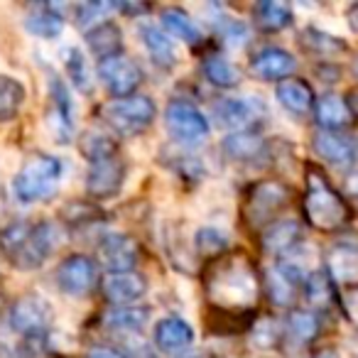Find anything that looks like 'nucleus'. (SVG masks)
Returning <instances> with one entry per match:
<instances>
[{
    "instance_id": "f257e3e1",
    "label": "nucleus",
    "mask_w": 358,
    "mask_h": 358,
    "mask_svg": "<svg viewBox=\"0 0 358 358\" xmlns=\"http://www.w3.org/2000/svg\"><path fill=\"white\" fill-rule=\"evenodd\" d=\"M62 241V231L47 219H17L0 229V255L15 270L30 273L40 270L55 255Z\"/></svg>"
},
{
    "instance_id": "f03ea898",
    "label": "nucleus",
    "mask_w": 358,
    "mask_h": 358,
    "mask_svg": "<svg viewBox=\"0 0 358 358\" xmlns=\"http://www.w3.org/2000/svg\"><path fill=\"white\" fill-rule=\"evenodd\" d=\"M260 294L255 268L243 255H221L206 278V297L211 309L231 314H245Z\"/></svg>"
},
{
    "instance_id": "7ed1b4c3",
    "label": "nucleus",
    "mask_w": 358,
    "mask_h": 358,
    "mask_svg": "<svg viewBox=\"0 0 358 358\" xmlns=\"http://www.w3.org/2000/svg\"><path fill=\"white\" fill-rule=\"evenodd\" d=\"M302 216L314 231L338 234L351 224V206L343 194L329 182L319 167H307V187L302 196Z\"/></svg>"
},
{
    "instance_id": "20e7f679",
    "label": "nucleus",
    "mask_w": 358,
    "mask_h": 358,
    "mask_svg": "<svg viewBox=\"0 0 358 358\" xmlns=\"http://www.w3.org/2000/svg\"><path fill=\"white\" fill-rule=\"evenodd\" d=\"M62 179H64V162L55 155H32L22 162L10 182L13 196L17 204L32 206L47 201L57 194Z\"/></svg>"
},
{
    "instance_id": "39448f33",
    "label": "nucleus",
    "mask_w": 358,
    "mask_h": 358,
    "mask_svg": "<svg viewBox=\"0 0 358 358\" xmlns=\"http://www.w3.org/2000/svg\"><path fill=\"white\" fill-rule=\"evenodd\" d=\"M106 125L120 138H138L157 118V103L145 94H133L125 99H115L101 110Z\"/></svg>"
},
{
    "instance_id": "423d86ee",
    "label": "nucleus",
    "mask_w": 358,
    "mask_h": 358,
    "mask_svg": "<svg viewBox=\"0 0 358 358\" xmlns=\"http://www.w3.org/2000/svg\"><path fill=\"white\" fill-rule=\"evenodd\" d=\"M55 324V307L47 297L37 292L20 294L8 307V327L30 343H40L50 336V329Z\"/></svg>"
},
{
    "instance_id": "0eeeda50",
    "label": "nucleus",
    "mask_w": 358,
    "mask_h": 358,
    "mask_svg": "<svg viewBox=\"0 0 358 358\" xmlns=\"http://www.w3.org/2000/svg\"><path fill=\"white\" fill-rule=\"evenodd\" d=\"M292 201V192L285 182L280 179H263L255 182L248 192H245V204L243 216L250 226L263 229L270 221L280 219V211H285Z\"/></svg>"
},
{
    "instance_id": "6e6552de",
    "label": "nucleus",
    "mask_w": 358,
    "mask_h": 358,
    "mask_svg": "<svg viewBox=\"0 0 358 358\" xmlns=\"http://www.w3.org/2000/svg\"><path fill=\"white\" fill-rule=\"evenodd\" d=\"M214 115L219 125L231 133H260L268 120V106L260 96H229L214 103Z\"/></svg>"
},
{
    "instance_id": "1a4fd4ad",
    "label": "nucleus",
    "mask_w": 358,
    "mask_h": 358,
    "mask_svg": "<svg viewBox=\"0 0 358 358\" xmlns=\"http://www.w3.org/2000/svg\"><path fill=\"white\" fill-rule=\"evenodd\" d=\"M164 128L179 145H196L211 133L209 118L201 113L199 106L187 99H172L164 106Z\"/></svg>"
},
{
    "instance_id": "9d476101",
    "label": "nucleus",
    "mask_w": 358,
    "mask_h": 358,
    "mask_svg": "<svg viewBox=\"0 0 358 358\" xmlns=\"http://www.w3.org/2000/svg\"><path fill=\"white\" fill-rule=\"evenodd\" d=\"M55 282L62 294H66L71 299H84L99 287V265H96V260L91 255L71 253L57 265Z\"/></svg>"
},
{
    "instance_id": "9b49d317",
    "label": "nucleus",
    "mask_w": 358,
    "mask_h": 358,
    "mask_svg": "<svg viewBox=\"0 0 358 358\" xmlns=\"http://www.w3.org/2000/svg\"><path fill=\"white\" fill-rule=\"evenodd\" d=\"M307 278L304 265H299L297 260L282 258L265 270L263 278V289L268 294V299L275 307H292L297 302L299 292H302V282Z\"/></svg>"
},
{
    "instance_id": "f8f14e48",
    "label": "nucleus",
    "mask_w": 358,
    "mask_h": 358,
    "mask_svg": "<svg viewBox=\"0 0 358 358\" xmlns=\"http://www.w3.org/2000/svg\"><path fill=\"white\" fill-rule=\"evenodd\" d=\"M47 91H50V113H47V123L59 145H69L74 140V101H71L69 86L57 71H50L47 79Z\"/></svg>"
},
{
    "instance_id": "ddd939ff",
    "label": "nucleus",
    "mask_w": 358,
    "mask_h": 358,
    "mask_svg": "<svg viewBox=\"0 0 358 358\" xmlns=\"http://www.w3.org/2000/svg\"><path fill=\"white\" fill-rule=\"evenodd\" d=\"M99 79L101 84L108 89L110 96L115 99H125V96H133L138 91V86L143 84V69L135 59L125 55H115L108 59H99Z\"/></svg>"
},
{
    "instance_id": "4468645a",
    "label": "nucleus",
    "mask_w": 358,
    "mask_h": 358,
    "mask_svg": "<svg viewBox=\"0 0 358 358\" xmlns=\"http://www.w3.org/2000/svg\"><path fill=\"white\" fill-rule=\"evenodd\" d=\"M125 174H128V167H125L120 155L89 162V169H86V194L99 201L113 199L123 189Z\"/></svg>"
},
{
    "instance_id": "2eb2a0df",
    "label": "nucleus",
    "mask_w": 358,
    "mask_h": 358,
    "mask_svg": "<svg viewBox=\"0 0 358 358\" xmlns=\"http://www.w3.org/2000/svg\"><path fill=\"white\" fill-rule=\"evenodd\" d=\"M96 253H99V260L108 273H133L140 263L143 248L133 236L108 231L96 243Z\"/></svg>"
},
{
    "instance_id": "dca6fc26",
    "label": "nucleus",
    "mask_w": 358,
    "mask_h": 358,
    "mask_svg": "<svg viewBox=\"0 0 358 358\" xmlns=\"http://www.w3.org/2000/svg\"><path fill=\"white\" fill-rule=\"evenodd\" d=\"M221 152L243 167H263L273 157V148L260 133H229L221 140Z\"/></svg>"
},
{
    "instance_id": "f3484780",
    "label": "nucleus",
    "mask_w": 358,
    "mask_h": 358,
    "mask_svg": "<svg viewBox=\"0 0 358 358\" xmlns=\"http://www.w3.org/2000/svg\"><path fill=\"white\" fill-rule=\"evenodd\" d=\"M324 273L336 289H353L358 280V248L353 241L343 238L327 250Z\"/></svg>"
},
{
    "instance_id": "a211bd4d",
    "label": "nucleus",
    "mask_w": 358,
    "mask_h": 358,
    "mask_svg": "<svg viewBox=\"0 0 358 358\" xmlns=\"http://www.w3.org/2000/svg\"><path fill=\"white\" fill-rule=\"evenodd\" d=\"M101 294L110 307H133L148 294V278L140 273H110L101 282Z\"/></svg>"
},
{
    "instance_id": "6ab92c4d",
    "label": "nucleus",
    "mask_w": 358,
    "mask_h": 358,
    "mask_svg": "<svg viewBox=\"0 0 358 358\" xmlns=\"http://www.w3.org/2000/svg\"><path fill=\"white\" fill-rule=\"evenodd\" d=\"M302 245V226L294 219H275L260 229V250L270 258H287Z\"/></svg>"
},
{
    "instance_id": "aec40b11",
    "label": "nucleus",
    "mask_w": 358,
    "mask_h": 358,
    "mask_svg": "<svg viewBox=\"0 0 358 358\" xmlns=\"http://www.w3.org/2000/svg\"><path fill=\"white\" fill-rule=\"evenodd\" d=\"M152 343L159 353L179 356V353L189 351L194 343V327L182 317H162L155 324Z\"/></svg>"
},
{
    "instance_id": "412c9836",
    "label": "nucleus",
    "mask_w": 358,
    "mask_h": 358,
    "mask_svg": "<svg viewBox=\"0 0 358 358\" xmlns=\"http://www.w3.org/2000/svg\"><path fill=\"white\" fill-rule=\"evenodd\" d=\"M314 123L324 133H343L353 125V108L348 99L338 94H324L314 99Z\"/></svg>"
},
{
    "instance_id": "4be33fe9",
    "label": "nucleus",
    "mask_w": 358,
    "mask_h": 358,
    "mask_svg": "<svg viewBox=\"0 0 358 358\" xmlns=\"http://www.w3.org/2000/svg\"><path fill=\"white\" fill-rule=\"evenodd\" d=\"M250 71L263 81H285L297 71V59L285 47H263L250 59Z\"/></svg>"
},
{
    "instance_id": "5701e85b",
    "label": "nucleus",
    "mask_w": 358,
    "mask_h": 358,
    "mask_svg": "<svg viewBox=\"0 0 358 358\" xmlns=\"http://www.w3.org/2000/svg\"><path fill=\"white\" fill-rule=\"evenodd\" d=\"M312 148L319 155V159H324V162L336 169H351L356 164V143L346 133H324V130H317Z\"/></svg>"
},
{
    "instance_id": "b1692460",
    "label": "nucleus",
    "mask_w": 358,
    "mask_h": 358,
    "mask_svg": "<svg viewBox=\"0 0 358 358\" xmlns=\"http://www.w3.org/2000/svg\"><path fill=\"white\" fill-rule=\"evenodd\" d=\"M138 37H140V45H143L145 52H148V57L152 59V64H157L162 71H172L174 66L179 64L177 47H174V42L164 35L159 25H152V22H140Z\"/></svg>"
},
{
    "instance_id": "393cba45",
    "label": "nucleus",
    "mask_w": 358,
    "mask_h": 358,
    "mask_svg": "<svg viewBox=\"0 0 358 358\" xmlns=\"http://www.w3.org/2000/svg\"><path fill=\"white\" fill-rule=\"evenodd\" d=\"M84 42L91 55H96L99 59L123 55V30H120V25L113 20H103V22H99V25L89 27V30L84 32Z\"/></svg>"
},
{
    "instance_id": "a878e982",
    "label": "nucleus",
    "mask_w": 358,
    "mask_h": 358,
    "mask_svg": "<svg viewBox=\"0 0 358 358\" xmlns=\"http://www.w3.org/2000/svg\"><path fill=\"white\" fill-rule=\"evenodd\" d=\"M250 15H253L255 27H258L260 32H268V35L285 32L294 22L292 6H287L282 0H263V3H255Z\"/></svg>"
},
{
    "instance_id": "bb28decb",
    "label": "nucleus",
    "mask_w": 358,
    "mask_h": 358,
    "mask_svg": "<svg viewBox=\"0 0 358 358\" xmlns=\"http://www.w3.org/2000/svg\"><path fill=\"white\" fill-rule=\"evenodd\" d=\"M275 99L287 113L307 115L314 106V89L304 79H285L275 86Z\"/></svg>"
},
{
    "instance_id": "cd10ccee",
    "label": "nucleus",
    "mask_w": 358,
    "mask_h": 358,
    "mask_svg": "<svg viewBox=\"0 0 358 358\" xmlns=\"http://www.w3.org/2000/svg\"><path fill=\"white\" fill-rule=\"evenodd\" d=\"M297 42L307 55L317 57V59H334V57H341L348 52V45L343 37L324 32V30H319V27H304V30L299 32Z\"/></svg>"
},
{
    "instance_id": "c85d7f7f",
    "label": "nucleus",
    "mask_w": 358,
    "mask_h": 358,
    "mask_svg": "<svg viewBox=\"0 0 358 358\" xmlns=\"http://www.w3.org/2000/svg\"><path fill=\"white\" fill-rule=\"evenodd\" d=\"M159 25H162L172 37L185 42V45L194 47L204 40L201 27L196 25L194 17H192L187 10H182V8H174V6L162 8V10H159ZM167 32H164V35H167Z\"/></svg>"
},
{
    "instance_id": "c756f323",
    "label": "nucleus",
    "mask_w": 358,
    "mask_h": 358,
    "mask_svg": "<svg viewBox=\"0 0 358 358\" xmlns=\"http://www.w3.org/2000/svg\"><path fill=\"white\" fill-rule=\"evenodd\" d=\"M150 319V309L143 304H133V307H108L101 314V324L110 331L118 334H138L145 329Z\"/></svg>"
},
{
    "instance_id": "7c9ffc66",
    "label": "nucleus",
    "mask_w": 358,
    "mask_h": 358,
    "mask_svg": "<svg viewBox=\"0 0 358 358\" xmlns=\"http://www.w3.org/2000/svg\"><path fill=\"white\" fill-rule=\"evenodd\" d=\"M22 27L42 40H57L64 32V17L57 13L55 6H32L30 13L22 17Z\"/></svg>"
},
{
    "instance_id": "2f4dec72",
    "label": "nucleus",
    "mask_w": 358,
    "mask_h": 358,
    "mask_svg": "<svg viewBox=\"0 0 358 358\" xmlns=\"http://www.w3.org/2000/svg\"><path fill=\"white\" fill-rule=\"evenodd\" d=\"M201 74L216 89H236L243 81L241 69L231 59H226L224 55H209L201 62Z\"/></svg>"
},
{
    "instance_id": "473e14b6",
    "label": "nucleus",
    "mask_w": 358,
    "mask_h": 358,
    "mask_svg": "<svg viewBox=\"0 0 358 358\" xmlns=\"http://www.w3.org/2000/svg\"><path fill=\"white\" fill-rule=\"evenodd\" d=\"M285 331L299 346H307L322 331V317L312 309H292L285 319Z\"/></svg>"
},
{
    "instance_id": "72a5a7b5",
    "label": "nucleus",
    "mask_w": 358,
    "mask_h": 358,
    "mask_svg": "<svg viewBox=\"0 0 358 358\" xmlns=\"http://www.w3.org/2000/svg\"><path fill=\"white\" fill-rule=\"evenodd\" d=\"M27 89L20 79L10 74H0V123L15 120L25 108Z\"/></svg>"
},
{
    "instance_id": "f704fd0d",
    "label": "nucleus",
    "mask_w": 358,
    "mask_h": 358,
    "mask_svg": "<svg viewBox=\"0 0 358 358\" xmlns=\"http://www.w3.org/2000/svg\"><path fill=\"white\" fill-rule=\"evenodd\" d=\"M62 64H64V74H66V79L74 84V89L81 91V94H91L94 79H91V69H89V64H86L84 52L74 45L64 47V50H62Z\"/></svg>"
},
{
    "instance_id": "c9c22d12",
    "label": "nucleus",
    "mask_w": 358,
    "mask_h": 358,
    "mask_svg": "<svg viewBox=\"0 0 358 358\" xmlns=\"http://www.w3.org/2000/svg\"><path fill=\"white\" fill-rule=\"evenodd\" d=\"M231 245V238L224 229L219 226H201L196 229L194 234V250L201 255V258H209V260H219L221 255H226Z\"/></svg>"
},
{
    "instance_id": "e433bc0d",
    "label": "nucleus",
    "mask_w": 358,
    "mask_h": 358,
    "mask_svg": "<svg viewBox=\"0 0 358 358\" xmlns=\"http://www.w3.org/2000/svg\"><path fill=\"white\" fill-rule=\"evenodd\" d=\"M81 152H84L86 162H96V159L120 155L118 140L110 133H103V130H99V128H91L84 133V138H81Z\"/></svg>"
},
{
    "instance_id": "4c0bfd02",
    "label": "nucleus",
    "mask_w": 358,
    "mask_h": 358,
    "mask_svg": "<svg viewBox=\"0 0 358 358\" xmlns=\"http://www.w3.org/2000/svg\"><path fill=\"white\" fill-rule=\"evenodd\" d=\"M302 292H304V297H307V302L312 304V307L322 309V307H327L334 297H336L338 289L334 287L331 280L327 278V273H324V270H312V273H307V278H304Z\"/></svg>"
},
{
    "instance_id": "58836bf2",
    "label": "nucleus",
    "mask_w": 358,
    "mask_h": 358,
    "mask_svg": "<svg viewBox=\"0 0 358 358\" xmlns=\"http://www.w3.org/2000/svg\"><path fill=\"white\" fill-rule=\"evenodd\" d=\"M214 27H216V35H219L229 47H245L250 40L248 25H245L243 20H238V17L224 13V10L214 17Z\"/></svg>"
},
{
    "instance_id": "ea45409f",
    "label": "nucleus",
    "mask_w": 358,
    "mask_h": 358,
    "mask_svg": "<svg viewBox=\"0 0 358 358\" xmlns=\"http://www.w3.org/2000/svg\"><path fill=\"white\" fill-rule=\"evenodd\" d=\"M113 13V3H84V6L74 8V17L79 27H94L99 22L108 20V15Z\"/></svg>"
},
{
    "instance_id": "a19ab883",
    "label": "nucleus",
    "mask_w": 358,
    "mask_h": 358,
    "mask_svg": "<svg viewBox=\"0 0 358 358\" xmlns=\"http://www.w3.org/2000/svg\"><path fill=\"white\" fill-rule=\"evenodd\" d=\"M172 167H174V172L182 174V177H192V179L204 177V162H201L196 155H177Z\"/></svg>"
},
{
    "instance_id": "79ce46f5",
    "label": "nucleus",
    "mask_w": 358,
    "mask_h": 358,
    "mask_svg": "<svg viewBox=\"0 0 358 358\" xmlns=\"http://www.w3.org/2000/svg\"><path fill=\"white\" fill-rule=\"evenodd\" d=\"M84 358H128V353L113 343H94V346H89Z\"/></svg>"
},
{
    "instance_id": "37998d69",
    "label": "nucleus",
    "mask_w": 358,
    "mask_h": 358,
    "mask_svg": "<svg viewBox=\"0 0 358 358\" xmlns=\"http://www.w3.org/2000/svg\"><path fill=\"white\" fill-rule=\"evenodd\" d=\"M113 10H120L123 15H145L150 10L148 6H135V3H113Z\"/></svg>"
},
{
    "instance_id": "c03bdc74",
    "label": "nucleus",
    "mask_w": 358,
    "mask_h": 358,
    "mask_svg": "<svg viewBox=\"0 0 358 358\" xmlns=\"http://www.w3.org/2000/svg\"><path fill=\"white\" fill-rule=\"evenodd\" d=\"M177 358H209L206 353H194V351H185V353H179Z\"/></svg>"
},
{
    "instance_id": "a18cd8bd",
    "label": "nucleus",
    "mask_w": 358,
    "mask_h": 358,
    "mask_svg": "<svg viewBox=\"0 0 358 358\" xmlns=\"http://www.w3.org/2000/svg\"><path fill=\"white\" fill-rule=\"evenodd\" d=\"M0 292H3V282H0Z\"/></svg>"
}]
</instances>
